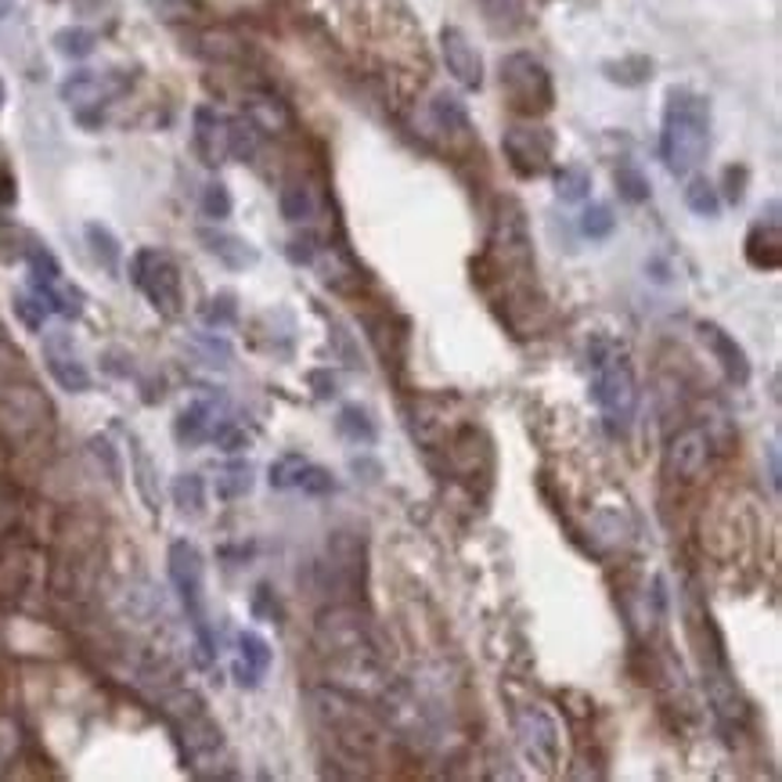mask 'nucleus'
Here are the masks:
<instances>
[{"instance_id": "obj_1", "label": "nucleus", "mask_w": 782, "mask_h": 782, "mask_svg": "<svg viewBox=\"0 0 782 782\" xmlns=\"http://www.w3.org/2000/svg\"><path fill=\"white\" fill-rule=\"evenodd\" d=\"M711 152V101L692 87H671L663 98L660 159L671 177H689Z\"/></svg>"}, {"instance_id": "obj_2", "label": "nucleus", "mask_w": 782, "mask_h": 782, "mask_svg": "<svg viewBox=\"0 0 782 782\" xmlns=\"http://www.w3.org/2000/svg\"><path fill=\"white\" fill-rule=\"evenodd\" d=\"M167 563H170V584L181 606L188 613L191 628H196V645H199V663L210 668L213 656H217V645H213V631L210 621H205V559L191 541H173L170 552H167Z\"/></svg>"}, {"instance_id": "obj_3", "label": "nucleus", "mask_w": 782, "mask_h": 782, "mask_svg": "<svg viewBox=\"0 0 782 782\" xmlns=\"http://www.w3.org/2000/svg\"><path fill=\"white\" fill-rule=\"evenodd\" d=\"M314 706L321 714L324 732L332 735L335 746L350 754L353 761H368L382 743V729L375 725V718L361 711L358 703L335 689H321L314 692Z\"/></svg>"}, {"instance_id": "obj_4", "label": "nucleus", "mask_w": 782, "mask_h": 782, "mask_svg": "<svg viewBox=\"0 0 782 782\" xmlns=\"http://www.w3.org/2000/svg\"><path fill=\"white\" fill-rule=\"evenodd\" d=\"M501 91L515 116L541 120L555 106V83L544 62L530 51H512L501 58Z\"/></svg>"}, {"instance_id": "obj_5", "label": "nucleus", "mask_w": 782, "mask_h": 782, "mask_svg": "<svg viewBox=\"0 0 782 782\" xmlns=\"http://www.w3.org/2000/svg\"><path fill=\"white\" fill-rule=\"evenodd\" d=\"M592 397L602 408V415L616 425H628L639 411V379H634L631 358L621 347H599L595 350V379Z\"/></svg>"}, {"instance_id": "obj_6", "label": "nucleus", "mask_w": 782, "mask_h": 782, "mask_svg": "<svg viewBox=\"0 0 782 782\" xmlns=\"http://www.w3.org/2000/svg\"><path fill=\"white\" fill-rule=\"evenodd\" d=\"M130 278L141 289V297L152 303L159 318L173 321L184 311V285H181V268L167 249H138L130 260Z\"/></svg>"}, {"instance_id": "obj_7", "label": "nucleus", "mask_w": 782, "mask_h": 782, "mask_svg": "<svg viewBox=\"0 0 782 782\" xmlns=\"http://www.w3.org/2000/svg\"><path fill=\"white\" fill-rule=\"evenodd\" d=\"M501 152H505L512 173L530 181V177H541L552 170L555 134L541 123H512L505 134H501Z\"/></svg>"}, {"instance_id": "obj_8", "label": "nucleus", "mask_w": 782, "mask_h": 782, "mask_svg": "<svg viewBox=\"0 0 782 782\" xmlns=\"http://www.w3.org/2000/svg\"><path fill=\"white\" fill-rule=\"evenodd\" d=\"M120 91V80L109 77V72H94V69H77L69 72L58 87L66 106L77 112V120L83 127H98L101 123V109L109 106V98Z\"/></svg>"}, {"instance_id": "obj_9", "label": "nucleus", "mask_w": 782, "mask_h": 782, "mask_svg": "<svg viewBox=\"0 0 782 782\" xmlns=\"http://www.w3.org/2000/svg\"><path fill=\"white\" fill-rule=\"evenodd\" d=\"M515 735H520L523 754L534 761L541 772H555L563 743H559V725L549 711H541V706L520 711V718H515Z\"/></svg>"}, {"instance_id": "obj_10", "label": "nucleus", "mask_w": 782, "mask_h": 782, "mask_svg": "<svg viewBox=\"0 0 782 782\" xmlns=\"http://www.w3.org/2000/svg\"><path fill=\"white\" fill-rule=\"evenodd\" d=\"M43 361H48L51 379L66 393H87L91 390V372H87V364L80 361L77 343H72L69 332H48L43 335Z\"/></svg>"}, {"instance_id": "obj_11", "label": "nucleus", "mask_w": 782, "mask_h": 782, "mask_svg": "<svg viewBox=\"0 0 782 782\" xmlns=\"http://www.w3.org/2000/svg\"><path fill=\"white\" fill-rule=\"evenodd\" d=\"M440 54H444V66L454 80H459L465 91H480L483 87V58L459 26H444L440 29Z\"/></svg>"}, {"instance_id": "obj_12", "label": "nucleus", "mask_w": 782, "mask_h": 782, "mask_svg": "<svg viewBox=\"0 0 782 782\" xmlns=\"http://www.w3.org/2000/svg\"><path fill=\"white\" fill-rule=\"evenodd\" d=\"M700 339H703V347L711 350V358L718 361V368L725 372V379L732 382V387H740V390L750 387L754 368H750L746 350L735 343V335H729L718 321H700Z\"/></svg>"}, {"instance_id": "obj_13", "label": "nucleus", "mask_w": 782, "mask_h": 782, "mask_svg": "<svg viewBox=\"0 0 782 782\" xmlns=\"http://www.w3.org/2000/svg\"><path fill=\"white\" fill-rule=\"evenodd\" d=\"M706 459H711V437H706L703 430H682L668 444L663 472H668L671 480H696Z\"/></svg>"}, {"instance_id": "obj_14", "label": "nucleus", "mask_w": 782, "mask_h": 782, "mask_svg": "<svg viewBox=\"0 0 782 782\" xmlns=\"http://www.w3.org/2000/svg\"><path fill=\"white\" fill-rule=\"evenodd\" d=\"M191 144L205 167H220L228 159V116L213 106H199L191 116Z\"/></svg>"}, {"instance_id": "obj_15", "label": "nucleus", "mask_w": 782, "mask_h": 782, "mask_svg": "<svg viewBox=\"0 0 782 782\" xmlns=\"http://www.w3.org/2000/svg\"><path fill=\"white\" fill-rule=\"evenodd\" d=\"M746 260L758 271H779L782 263V234H779V202L769 205V220H758L746 234Z\"/></svg>"}, {"instance_id": "obj_16", "label": "nucleus", "mask_w": 782, "mask_h": 782, "mask_svg": "<svg viewBox=\"0 0 782 782\" xmlns=\"http://www.w3.org/2000/svg\"><path fill=\"white\" fill-rule=\"evenodd\" d=\"M271 663H274L271 642L257 631H242L239 634V660L231 663L234 682H239L242 689H257L260 678L271 671Z\"/></svg>"}, {"instance_id": "obj_17", "label": "nucleus", "mask_w": 782, "mask_h": 782, "mask_svg": "<svg viewBox=\"0 0 782 782\" xmlns=\"http://www.w3.org/2000/svg\"><path fill=\"white\" fill-rule=\"evenodd\" d=\"M199 242H202L205 253L217 257L228 271H249V268H257V263H260V249L253 242H245L242 234L202 228L199 231Z\"/></svg>"}, {"instance_id": "obj_18", "label": "nucleus", "mask_w": 782, "mask_h": 782, "mask_svg": "<svg viewBox=\"0 0 782 782\" xmlns=\"http://www.w3.org/2000/svg\"><path fill=\"white\" fill-rule=\"evenodd\" d=\"M217 425V404L213 401H191L181 408V415L173 419V440L184 448H199L202 440H210Z\"/></svg>"}, {"instance_id": "obj_19", "label": "nucleus", "mask_w": 782, "mask_h": 782, "mask_svg": "<svg viewBox=\"0 0 782 782\" xmlns=\"http://www.w3.org/2000/svg\"><path fill=\"white\" fill-rule=\"evenodd\" d=\"M245 120L253 123L260 134H285V130L292 127V112L278 94L257 91L245 98Z\"/></svg>"}, {"instance_id": "obj_20", "label": "nucleus", "mask_w": 782, "mask_h": 782, "mask_svg": "<svg viewBox=\"0 0 782 782\" xmlns=\"http://www.w3.org/2000/svg\"><path fill=\"white\" fill-rule=\"evenodd\" d=\"M430 120H433V127L440 130V134H448V138L469 134V109H465V101L459 94H448V91L433 94Z\"/></svg>"}, {"instance_id": "obj_21", "label": "nucleus", "mask_w": 782, "mask_h": 782, "mask_svg": "<svg viewBox=\"0 0 782 782\" xmlns=\"http://www.w3.org/2000/svg\"><path fill=\"white\" fill-rule=\"evenodd\" d=\"M335 430L350 444H361V448H372L379 440V425L372 419V411L361 408V404H343L339 408V419H335Z\"/></svg>"}, {"instance_id": "obj_22", "label": "nucleus", "mask_w": 782, "mask_h": 782, "mask_svg": "<svg viewBox=\"0 0 782 782\" xmlns=\"http://www.w3.org/2000/svg\"><path fill=\"white\" fill-rule=\"evenodd\" d=\"M278 210L289 220V224H311L314 213H318V202H314V191L307 188L303 181H289L278 196Z\"/></svg>"}, {"instance_id": "obj_23", "label": "nucleus", "mask_w": 782, "mask_h": 782, "mask_svg": "<svg viewBox=\"0 0 782 782\" xmlns=\"http://www.w3.org/2000/svg\"><path fill=\"white\" fill-rule=\"evenodd\" d=\"M480 11H483V22L491 26L498 37H509L527 22L523 0H480Z\"/></svg>"}, {"instance_id": "obj_24", "label": "nucleus", "mask_w": 782, "mask_h": 782, "mask_svg": "<svg viewBox=\"0 0 782 782\" xmlns=\"http://www.w3.org/2000/svg\"><path fill=\"white\" fill-rule=\"evenodd\" d=\"M602 77L621 87H642L653 80V58H645V54L613 58V62H602Z\"/></svg>"}, {"instance_id": "obj_25", "label": "nucleus", "mask_w": 782, "mask_h": 782, "mask_svg": "<svg viewBox=\"0 0 782 782\" xmlns=\"http://www.w3.org/2000/svg\"><path fill=\"white\" fill-rule=\"evenodd\" d=\"M253 483H257V477H253V465L249 462H228L224 469L217 472V498L220 501H234V498H245L249 491H253Z\"/></svg>"}, {"instance_id": "obj_26", "label": "nucleus", "mask_w": 782, "mask_h": 782, "mask_svg": "<svg viewBox=\"0 0 782 782\" xmlns=\"http://www.w3.org/2000/svg\"><path fill=\"white\" fill-rule=\"evenodd\" d=\"M170 494H173V505L181 509L184 515H202V509H205V480L199 477V472H181V477L173 480Z\"/></svg>"}, {"instance_id": "obj_27", "label": "nucleus", "mask_w": 782, "mask_h": 782, "mask_svg": "<svg viewBox=\"0 0 782 782\" xmlns=\"http://www.w3.org/2000/svg\"><path fill=\"white\" fill-rule=\"evenodd\" d=\"M685 205L696 217H703V220H718L721 217V196H718V188L706 181V177H689Z\"/></svg>"}, {"instance_id": "obj_28", "label": "nucleus", "mask_w": 782, "mask_h": 782, "mask_svg": "<svg viewBox=\"0 0 782 782\" xmlns=\"http://www.w3.org/2000/svg\"><path fill=\"white\" fill-rule=\"evenodd\" d=\"M87 245H91L94 260L109 274L120 271V239H116V234L106 224H98V220H94V224H87Z\"/></svg>"}, {"instance_id": "obj_29", "label": "nucleus", "mask_w": 782, "mask_h": 782, "mask_svg": "<svg viewBox=\"0 0 782 782\" xmlns=\"http://www.w3.org/2000/svg\"><path fill=\"white\" fill-rule=\"evenodd\" d=\"M94 48H98V37L91 33V29H83V26H66V29H58V33H54V51L72 58V62H80V58H91Z\"/></svg>"}, {"instance_id": "obj_30", "label": "nucleus", "mask_w": 782, "mask_h": 782, "mask_svg": "<svg viewBox=\"0 0 782 782\" xmlns=\"http://www.w3.org/2000/svg\"><path fill=\"white\" fill-rule=\"evenodd\" d=\"M555 196L563 202H584L588 196H592V173L578 167V162L555 170Z\"/></svg>"}, {"instance_id": "obj_31", "label": "nucleus", "mask_w": 782, "mask_h": 782, "mask_svg": "<svg viewBox=\"0 0 782 782\" xmlns=\"http://www.w3.org/2000/svg\"><path fill=\"white\" fill-rule=\"evenodd\" d=\"M260 149V130L242 116V120H228V159L249 162Z\"/></svg>"}, {"instance_id": "obj_32", "label": "nucleus", "mask_w": 782, "mask_h": 782, "mask_svg": "<svg viewBox=\"0 0 782 782\" xmlns=\"http://www.w3.org/2000/svg\"><path fill=\"white\" fill-rule=\"evenodd\" d=\"M581 231H584V239H592V242H606L610 234L616 231V217L606 202H592V205H584V213H581Z\"/></svg>"}, {"instance_id": "obj_33", "label": "nucleus", "mask_w": 782, "mask_h": 782, "mask_svg": "<svg viewBox=\"0 0 782 782\" xmlns=\"http://www.w3.org/2000/svg\"><path fill=\"white\" fill-rule=\"evenodd\" d=\"M11 311H14V318L22 321V329H29V332H40L43 321H48V314H51L48 303H43L33 289H29V292H14Z\"/></svg>"}, {"instance_id": "obj_34", "label": "nucleus", "mask_w": 782, "mask_h": 782, "mask_svg": "<svg viewBox=\"0 0 782 782\" xmlns=\"http://www.w3.org/2000/svg\"><path fill=\"white\" fill-rule=\"evenodd\" d=\"M616 191H621L624 202H634V205L653 196V188H649V177L639 167H634V162H624V167L616 170Z\"/></svg>"}, {"instance_id": "obj_35", "label": "nucleus", "mask_w": 782, "mask_h": 782, "mask_svg": "<svg viewBox=\"0 0 782 782\" xmlns=\"http://www.w3.org/2000/svg\"><path fill=\"white\" fill-rule=\"evenodd\" d=\"M303 469H307V459L303 454H282V459H274L271 462V472H268V483L274 487V491H289V487H297L300 477H303Z\"/></svg>"}, {"instance_id": "obj_36", "label": "nucleus", "mask_w": 782, "mask_h": 782, "mask_svg": "<svg viewBox=\"0 0 782 782\" xmlns=\"http://www.w3.org/2000/svg\"><path fill=\"white\" fill-rule=\"evenodd\" d=\"M134 480H138V491L144 498V505L152 512L159 509V487H156V465L149 454L141 451V444H134Z\"/></svg>"}, {"instance_id": "obj_37", "label": "nucleus", "mask_w": 782, "mask_h": 782, "mask_svg": "<svg viewBox=\"0 0 782 782\" xmlns=\"http://www.w3.org/2000/svg\"><path fill=\"white\" fill-rule=\"evenodd\" d=\"M202 321L210 324V329H228V324L239 321V300H234V292H217V297L205 303Z\"/></svg>"}, {"instance_id": "obj_38", "label": "nucleus", "mask_w": 782, "mask_h": 782, "mask_svg": "<svg viewBox=\"0 0 782 782\" xmlns=\"http://www.w3.org/2000/svg\"><path fill=\"white\" fill-rule=\"evenodd\" d=\"M210 440H213V444H217L220 451H228V454H239V451H245L249 444H253V440H249V433L242 430V425H239V422H231V419H217Z\"/></svg>"}, {"instance_id": "obj_39", "label": "nucleus", "mask_w": 782, "mask_h": 782, "mask_svg": "<svg viewBox=\"0 0 782 782\" xmlns=\"http://www.w3.org/2000/svg\"><path fill=\"white\" fill-rule=\"evenodd\" d=\"M231 191L228 184H220V181H210L202 188V213L210 217V220H228L231 217Z\"/></svg>"}, {"instance_id": "obj_40", "label": "nucleus", "mask_w": 782, "mask_h": 782, "mask_svg": "<svg viewBox=\"0 0 782 782\" xmlns=\"http://www.w3.org/2000/svg\"><path fill=\"white\" fill-rule=\"evenodd\" d=\"M300 491L303 494H332L335 491V480H332V472L324 469V465H314V462H307V469H303V477H300Z\"/></svg>"}, {"instance_id": "obj_41", "label": "nucleus", "mask_w": 782, "mask_h": 782, "mask_svg": "<svg viewBox=\"0 0 782 782\" xmlns=\"http://www.w3.org/2000/svg\"><path fill=\"white\" fill-rule=\"evenodd\" d=\"M149 8L162 22H188L191 14H196V4H191V0H149Z\"/></svg>"}, {"instance_id": "obj_42", "label": "nucleus", "mask_w": 782, "mask_h": 782, "mask_svg": "<svg viewBox=\"0 0 782 782\" xmlns=\"http://www.w3.org/2000/svg\"><path fill=\"white\" fill-rule=\"evenodd\" d=\"M285 253H289L292 263H300V268L303 263H314L318 260V234H297V239L289 242Z\"/></svg>"}, {"instance_id": "obj_43", "label": "nucleus", "mask_w": 782, "mask_h": 782, "mask_svg": "<svg viewBox=\"0 0 782 782\" xmlns=\"http://www.w3.org/2000/svg\"><path fill=\"white\" fill-rule=\"evenodd\" d=\"M743 191H746V167H725V199L743 202Z\"/></svg>"}, {"instance_id": "obj_44", "label": "nucleus", "mask_w": 782, "mask_h": 782, "mask_svg": "<svg viewBox=\"0 0 782 782\" xmlns=\"http://www.w3.org/2000/svg\"><path fill=\"white\" fill-rule=\"evenodd\" d=\"M311 382H318V397H321V401L335 393V375H329V372H311Z\"/></svg>"}, {"instance_id": "obj_45", "label": "nucleus", "mask_w": 782, "mask_h": 782, "mask_svg": "<svg viewBox=\"0 0 782 782\" xmlns=\"http://www.w3.org/2000/svg\"><path fill=\"white\" fill-rule=\"evenodd\" d=\"M769 480H772V491L782 487V469H779V448H769Z\"/></svg>"}, {"instance_id": "obj_46", "label": "nucleus", "mask_w": 782, "mask_h": 782, "mask_svg": "<svg viewBox=\"0 0 782 782\" xmlns=\"http://www.w3.org/2000/svg\"><path fill=\"white\" fill-rule=\"evenodd\" d=\"M11 14H14V0H0V22L11 19Z\"/></svg>"}, {"instance_id": "obj_47", "label": "nucleus", "mask_w": 782, "mask_h": 782, "mask_svg": "<svg viewBox=\"0 0 782 782\" xmlns=\"http://www.w3.org/2000/svg\"><path fill=\"white\" fill-rule=\"evenodd\" d=\"M0 109H4V80H0Z\"/></svg>"}]
</instances>
